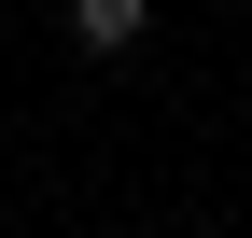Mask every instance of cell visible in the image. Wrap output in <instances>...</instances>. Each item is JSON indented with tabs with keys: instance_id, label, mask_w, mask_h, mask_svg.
Here are the masks:
<instances>
[{
	"instance_id": "7a4b0ae2",
	"label": "cell",
	"mask_w": 252,
	"mask_h": 238,
	"mask_svg": "<svg viewBox=\"0 0 252 238\" xmlns=\"http://www.w3.org/2000/svg\"><path fill=\"white\" fill-rule=\"evenodd\" d=\"M210 14H238V0H210Z\"/></svg>"
},
{
	"instance_id": "6da1fadb",
	"label": "cell",
	"mask_w": 252,
	"mask_h": 238,
	"mask_svg": "<svg viewBox=\"0 0 252 238\" xmlns=\"http://www.w3.org/2000/svg\"><path fill=\"white\" fill-rule=\"evenodd\" d=\"M56 28H70V56H140L154 42V0H70Z\"/></svg>"
}]
</instances>
